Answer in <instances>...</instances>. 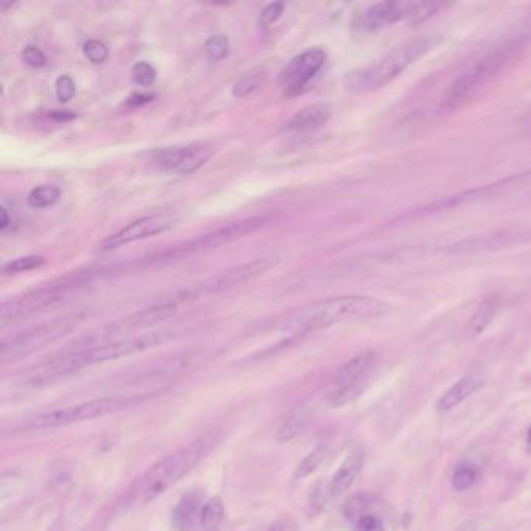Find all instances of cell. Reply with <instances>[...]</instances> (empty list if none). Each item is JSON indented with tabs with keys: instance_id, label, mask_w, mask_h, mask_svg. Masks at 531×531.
Here are the masks:
<instances>
[{
	"instance_id": "14",
	"label": "cell",
	"mask_w": 531,
	"mask_h": 531,
	"mask_svg": "<svg viewBox=\"0 0 531 531\" xmlns=\"http://www.w3.org/2000/svg\"><path fill=\"white\" fill-rule=\"evenodd\" d=\"M528 186H531V170L530 172L519 173V175L508 176L505 180L488 184V186L477 187V189L469 190V192H461V194L454 195V197L444 198V200L427 204L424 208L416 211V214L408 215V217L435 214V212L446 211V209L458 208V206H463V204L493 200V198L502 197V195L513 192V190L524 189V187Z\"/></svg>"
},
{
	"instance_id": "33",
	"label": "cell",
	"mask_w": 531,
	"mask_h": 531,
	"mask_svg": "<svg viewBox=\"0 0 531 531\" xmlns=\"http://www.w3.org/2000/svg\"><path fill=\"white\" fill-rule=\"evenodd\" d=\"M345 514L354 524L359 521L360 517L368 514V500L363 496H356L346 502Z\"/></svg>"
},
{
	"instance_id": "10",
	"label": "cell",
	"mask_w": 531,
	"mask_h": 531,
	"mask_svg": "<svg viewBox=\"0 0 531 531\" xmlns=\"http://www.w3.org/2000/svg\"><path fill=\"white\" fill-rule=\"evenodd\" d=\"M75 285H77L75 282H61V284L33 289L30 292L15 296V298L7 299L0 309V326L5 329L8 326H13V324L22 323V321H27L38 313L44 312L49 307L61 303Z\"/></svg>"
},
{
	"instance_id": "40",
	"label": "cell",
	"mask_w": 531,
	"mask_h": 531,
	"mask_svg": "<svg viewBox=\"0 0 531 531\" xmlns=\"http://www.w3.org/2000/svg\"><path fill=\"white\" fill-rule=\"evenodd\" d=\"M457 531H475V524L474 522H466Z\"/></svg>"
},
{
	"instance_id": "39",
	"label": "cell",
	"mask_w": 531,
	"mask_h": 531,
	"mask_svg": "<svg viewBox=\"0 0 531 531\" xmlns=\"http://www.w3.org/2000/svg\"><path fill=\"white\" fill-rule=\"evenodd\" d=\"M152 100V97H148V95H133L130 100H128V103L130 105H141V103H147Z\"/></svg>"
},
{
	"instance_id": "38",
	"label": "cell",
	"mask_w": 531,
	"mask_h": 531,
	"mask_svg": "<svg viewBox=\"0 0 531 531\" xmlns=\"http://www.w3.org/2000/svg\"><path fill=\"white\" fill-rule=\"evenodd\" d=\"M52 117L57 120H71L74 119L75 114L71 111H53Z\"/></svg>"
},
{
	"instance_id": "3",
	"label": "cell",
	"mask_w": 531,
	"mask_h": 531,
	"mask_svg": "<svg viewBox=\"0 0 531 531\" xmlns=\"http://www.w3.org/2000/svg\"><path fill=\"white\" fill-rule=\"evenodd\" d=\"M172 337L169 331L148 332L138 337L125 338L119 342L92 346V348H72L35 366L30 371L29 379L33 384H47L52 380L77 373L88 366L111 362V360L122 359V357L133 356L138 352L155 348V346L169 342Z\"/></svg>"
},
{
	"instance_id": "16",
	"label": "cell",
	"mask_w": 531,
	"mask_h": 531,
	"mask_svg": "<svg viewBox=\"0 0 531 531\" xmlns=\"http://www.w3.org/2000/svg\"><path fill=\"white\" fill-rule=\"evenodd\" d=\"M175 223V215L167 214V212L166 214L147 215V217H142V219L125 226L124 229H120L119 233L106 237L100 243L99 251L100 253H108V251L130 245V243L136 242V240L158 236V234L166 233L170 228H173Z\"/></svg>"
},
{
	"instance_id": "2",
	"label": "cell",
	"mask_w": 531,
	"mask_h": 531,
	"mask_svg": "<svg viewBox=\"0 0 531 531\" xmlns=\"http://www.w3.org/2000/svg\"><path fill=\"white\" fill-rule=\"evenodd\" d=\"M387 306L371 296H337L320 299L284 313L276 321V329L295 335L309 334L351 321L373 320L384 315Z\"/></svg>"
},
{
	"instance_id": "34",
	"label": "cell",
	"mask_w": 531,
	"mask_h": 531,
	"mask_svg": "<svg viewBox=\"0 0 531 531\" xmlns=\"http://www.w3.org/2000/svg\"><path fill=\"white\" fill-rule=\"evenodd\" d=\"M284 10V2H273V4H268L267 7L262 10L259 22H261L262 25L275 24V22L278 21L279 18H281L282 13H284Z\"/></svg>"
},
{
	"instance_id": "29",
	"label": "cell",
	"mask_w": 531,
	"mask_h": 531,
	"mask_svg": "<svg viewBox=\"0 0 531 531\" xmlns=\"http://www.w3.org/2000/svg\"><path fill=\"white\" fill-rule=\"evenodd\" d=\"M204 50L208 55L209 60L220 61L228 57L229 53V39L225 35H215L206 41Z\"/></svg>"
},
{
	"instance_id": "18",
	"label": "cell",
	"mask_w": 531,
	"mask_h": 531,
	"mask_svg": "<svg viewBox=\"0 0 531 531\" xmlns=\"http://www.w3.org/2000/svg\"><path fill=\"white\" fill-rule=\"evenodd\" d=\"M331 116L332 106L329 103H315L290 117L282 130L289 134L313 133L328 124Z\"/></svg>"
},
{
	"instance_id": "7",
	"label": "cell",
	"mask_w": 531,
	"mask_h": 531,
	"mask_svg": "<svg viewBox=\"0 0 531 531\" xmlns=\"http://www.w3.org/2000/svg\"><path fill=\"white\" fill-rule=\"evenodd\" d=\"M449 7L446 2L438 0H388L371 5L368 10L360 16L359 29L363 32H379L388 29L391 25L399 22H410L419 24L427 21L438 11Z\"/></svg>"
},
{
	"instance_id": "31",
	"label": "cell",
	"mask_w": 531,
	"mask_h": 531,
	"mask_svg": "<svg viewBox=\"0 0 531 531\" xmlns=\"http://www.w3.org/2000/svg\"><path fill=\"white\" fill-rule=\"evenodd\" d=\"M83 52H85L86 58L94 64L105 63L106 58L110 55V50L105 46V43L97 41V39L88 41L83 47Z\"/></svg>"
},
{
	"instance_id": "22",
	"label": "cell",
	"mask_w": 531,
	"mask_h": 531,
	"mask_svg": "<svg viewBox=\"0 0 531 531\" xmlns=\"http://www.w3.org/2000/svg\"><path fill=\"white\" fill-rule=\"evenodd\" d=\"M312 419V412L309 407L296 408L295 412L285 418L282 426L278 430V440L285 443V441L293 440L298 437L299 433H303Z\"/></svg>"
},
{
	"instance_id": "30",
	"label": "cell",
	"mask_w": 531,
	"mask_h": 531,
	"mask_svg": "<svg viewBox=\"0 0 531 531\" xmlns=\"http://www.w3.org/2000/svg\"><path fill=\"white\" fill-rule=\"evenodd\" d=\"M44 262H46V259L43 256L19 257L16 261L8 262L4 267V271L5 273H11V275L24 273V271H32L35 268L41 267Z\"/></svg>"
},
{
	"instance_id": "6",
	"label": "cell",
	"mask_w": 531,
	"mask_h": 531,
	"mask_svg": "<svg viewBox=\"0 0 531 531\" xmlns=\"http://www.w3.org/2000/svg\"><path fill=\"white\" fill-rule=\"evenodd\" d=\"M142 398H124V396H110V398L92 399L81 404L69 405V407L57 408L52 412L39 413L24 422L25 429L43 430L55 429V427L69 426L75 422L89 421V419L102 418V416L114 415L124 412L127 408L134 407Z\"/></svg>"
},
{
	"instance_id": "42",
	"label": "cell",
	"mask_w": 531,
	"mask_h": 531,
	"mask_svg": "<svg viewBox=\"0 0 531 531\" xmlns=\"http://www.w3.org/2000/svg\"><path fill=\"white\" fill-rule=\"evenodd\" d=\"M268 531H284V528L281 525H275V527H271Z\"/></svg>"
},
{
	"instance_id": "32",
	"label": "cell",
	"mask_w": 531,
	"mask_h": 531,
	"mask_svg": "<svg viewBox=\"0 0 531 531\" xmlns=\"http://www.w3.org/2000/svg\"><path fill=\"white\" fill-rule=\"evenodd\" d=\"M55 91H57V97L61 103L71 102L74 99L75 92H77V85H75V81L69 75H61V77L57 78V83H55Z\"/></svg>"
},
{
	"instance_id": "19",
	"label": "cell",
	"mask_w": 531,
	"mask_h": 531,
	"mask_svg": "<svg viewBox=\"0 0 531 531\" xmlns=\"http://www.w3.org/2000/svg\"><path fill=\"white\" fill-rule=\"evenodd\" d=\"M363 465H365V452L362 449L352 451L348 457L343 460L340 468L332 475L331 482L328 485V494L331 499L343 496L348 493L351 486L356 482L360 472H362Z\"/></svg>"
},
{
	"instance_id": "13",
	"label": "cell",
	"mask_w": 531,
	"mask_h": 531,
	"mask_svg": "<svg viewBox=\"0 0 531 531\" xmlns=\"http://www.w3.org/2000/svg\"><path fill=\"white\" fill-rule=\"evenodd\" d=\"M279 264L278 256H264L254 259L251 262L237 265V267L228 268V270L217 273L215 276L200 282L197 287H192L186 292L187 298H198V296L215 295V293L225 292V290L234 289L251 279L267 273L268 270Z\"/></svg>"
},
{
	"instance_id": "37",
	"label": "cell",
	"mask_w": 531,
	"mask_h": 531,
	"mask_svg": "<svg viewBox=\"0 0 531 531\" xmlns=\"http://www.w3.org/2000/svg\"><path fill=\"white\" fill-rule=\"evenodd\" d=\"M0 231H7L8 226L11 225L10 215H8L7 208L0 209Z\"/></svg>"
},
{
	"instance_id": "21",
	"label": "cell",
	"mask_w": 531,
	"mask_h": 531,
	"mask_svg": "<svg viewBox=\"0 0 531 531\" xmlns=\"http://www.w3.org/2000/svg\"><path fill=\"white\" fill-rule=\"evenodd\" d=\"M201 508L203 505H201L200 494L195 493V491L186 494L173 510V527L178 531L194 530L195 525L200 524Z\"/></svg>"
},
{
	"instance_id": "35",
	"label": "cell",
	"mask_w": 531,
	"mask_h": 531,
	"mask_svg": "<svg viewBox=\"0 0 531 531\" xmlns=\"http://www.w3.org/2000/svg\"><path fill=\"white\" fill-rule=\"evenodd\" d=\"M22 60L32 67H44L47 63V58L46 55H44L43 50L38 49V47L35 46L25 47V49L22 50Z\"/></svg>"
},
{
	"instance_id": "25",
	"label": "cell",
	"mask_w": 531,
	"mask_h": 531,
	"mask_svg": "<svg viewBox=\"0 0 531 531\" xmlns=\"http://www.w3.org/2000/svg\"><path fill=\"white\" fill-rule=\"evenodd\" d=\"M61 197V190L52 184L35 187L27 197V203L33 209H46L57 204Z\"/></svg>"
},
{
	"instance_id": "23",
	"label": "cell",
	"mask_w": 531,
	"mask_h": 531,
	"mask_svg": "<svg viewBox=\"0 0 531 531\" xmlns=\"http://www.w3.org/2000/svg\"><path fill=\"white\" fill-rule=\"evenodd\" d=\"M479 466L469 460H463L455 466L454 474H452V488L457 493H466L479 480Z\"/></svg>"
},
{
	"instance_id": "28",
	"label": "cell",
	"mask_w": 531,
	"mask_h": 531,
	"mask_svg": "<svg viewBox=\"0 0 531 531\" xmlns=\"http://www.w3.org/2000/svg\"><path fill=\"white\" fill-rule=\"evenodd\" d=\"M131 77H133L136 85L142 86V88H150L155 85L156 78H158V72L152 64L147 61H139L134 64L133 71H131Z\"/></svg>"
},
{
	"instance_id": "15",
	"label": "cell",
	"mask_w": 531,
	"mask_h": 531,
	"mask_svg": "<svg viewBox=\"0 0 531 531\" xmlns=\"http://www.w3.org/2000/svg\"><path fill=\"white\" fill-rule=\"evenodd\" d=\"M328 55L320 47L304 50L282 69L279 85L287 95L299 94L323 69Z\"/></svg>"
},
{
	"instance_id": "5",
	"label": "cell",
	"mask_w": 531,
	"mask_h": 531,
	"mask_svg": "<svg viewBox=\"0 0 531 531\" xmlns=\"http://www.w3.org/2000/svg\"><path fill=\"white\" fill-rule=\"evenodd\" d=\"M437 43L438 38L433 35L408 39L407 43H402L396 49L390 50L379 60L349 72L345 78L346 89L357 92V94H365V92L384 88L394 78H398L402 72L407 71L408 67L432 52Z\"/></svg>"
},
{
	"instance_id": "24",
	"label": "cell",
	"mask_w": 531,
	"mask_h": 531,
	"mask_svg": "<svg viewBox=\"0 0 531 531\" xmlns=\"http://www.w3.org/2000/svg\"><path fill=\"white\" fill-rule=\"evenodd\" d=\"M225 519V505L220 497H212L201 508L200 525L203 530L215 531Z\"/></svg>"
},
{
	"instance_id": "41",
	"label": "cell",
	"mask_w": 531,
	"mask_h": 531,
	"mask_svg": "<svg viewBox=\"0 0 531 531\" xmlns=\"http://www.w3.org/2000/svg\"><path fill=\"white\" fill-rule=\"evenodd\" d=\"M527 451L531 454V426L530 429H528L527 432Z\"/></svg>"
},
{
	"instance_id": "4",
	"label": "cell",
	"mask_w": 531,
	"mask_h": 531,
	"mask_svg": "<svg viewBox=\"0 0 531 531\" xmlns=\"http://www.w3.org/2000/svg\"><path fill=\"white\" fill-rule=\"evenodd\" d=\"M215 443L217 435L206 433L173 454L156 461L155 465L150 466L141 479L134 483L130 499L134 503H147L158 499L167 489L180 482L184 475L189 474L206 457Z\"/></svg>"
},
{
	"instance_id": "27",
	"label": "cell",
	"mask_w": 531,
	"mask_h": 531,
	"mask_svg": "<svg viewBox=\"0 0 531 531\" xmlns=\"http://www.w3.org/2000/svg\"><path fill=\"white\" fill-rule=\"evenodd\" d=\"M326 457H328V447L323 446V444L315 447V449H313V451L310 452L301 463H299L298 468H296V479H306V477H309L310 474H313V472L317 471V469L323 465V461L326 460Z\"/></svg>"
},
{
	"instance_id": "17",
	"label": "cell",
	"mask_w": 531,
	"mask_h": 531,
	"mask_svg": "<svg viewBox=\"0 0 531 531\" xmlns=\"http://www.w3.org/2000/svg\"><path fill=\"white\" fill-rule=\"evenodd\" d=\"M212 150L203 144L176 145L161 148L153 153V164L161 170H175L178 173L195 172L211 158Z\"/></svg>"
},
{
	"instance_id": "36",
	"label": "cell",
	"mask_w": 531,
	"mask_h": 531,
	"mask_svg": "<svg viewBox=\"0 0 531 531\" xmlns=\"http://www.w3.org/2000/svg\"><path fill=\"white\" fill-rule=\"evenodd\" d=\"M356 531H385L384 522L376 514H365L356 522Z\"/></svg>"
},
{
	"instance_id": "26",
	"label": "cell",
	"mask_w": 531,
	"mask_h": 531,
	"mask_svg": "<svg viewBox=\"0 0 531 531\" xmlns=\"http://www.w3.org/2000/svg\"><path fill=\"white\" fill-rule=\"evenodd\" d=\"M264 78V67H256V69H251V71L243 75L239 81H236V85H234L233 88L234 97H237V99H245V97H248V95L253 94V92L256 91L259 86H261Z\"/></svg>"
},
{
	"instance_id": "20",
	"label": "cell",
	"mask_w": 531,
	"mask_h": 531,
	"mask_svg": "<svg viewBox=\"0 0 531 531\" xmlns=\"http://www.w3.org/2000/svg\"><path fill=\"white\" fill-rule=\"evenodd\" d=\"M485 384L482 376L479 374L469 373L466 376L461 377L452 385L446 393L441 396L438 401V410L441 412H449L452 408L460 405L461 402H465L466 399L471 398L475 391L480 390L482 385Z\"/></svg>"
},
{
	"instance_id": "11",
	"label": "cell",
	"mask_w": 531,
	"mask_h": 531,
	"mask_svg": "<svg viewBox=\"0 0 531 531\" xmlns=\"http://www.w3.org/2000/svg\"><path fill=\"white\" fill-rule=\"evenodd\" d=\"M268 219L264 215H253L248 219L237 220V222L228 223L222 228L214 229L212 233L204 234L190 242L183 243L180 247L164 253V259H180V257L192 256V254L204 253V251L215 250L223 247L228 243L236 242L243 237L251 236L256 233L262 226L267 225Z\"/></svg>"
},
{
	"instance_id": "12",
	"label": "cell",
	"mask_w": 531,
	"mask_h": 531,
	"mask_svg": "<svg viewBox=\"0 0 531 531\" xmlns=\"http://www.w3.org/2000/svg\"><path fill=\"white\" fill-rule=\"evenodd\" d=\"M374 360V352H362L340 368L329 388L328 398L332 407H345L359 398L365 390L366 376L373 368Z\"/></svg>"
},
{
	"instance_id": "9",
	"label": "cell",
	"mask_w": 531,
	"mask_h": 531,
	"mask_svg": "<svg viewBox=\"0 0 531 531\" xmlns=\"http://www.w3.org/2000/svg\"><path fill=\"white\" fill-rule=\"evenodd\" d=\"M176 312L175 303H159L131 313L128 317L120 318L114 323L105 324L100 329H95L91 334L81 338L80 342L75 343L74 348H92V346L106 345V343L119 342L130 338L128 335L142 329L152 328L155 324L169 320Z\"/></svg>"
},
{
	"instance_id": "8",
	"label": "cell",
	"mask_w": 531,
	"mask_h": 531,
	"mask_svg": "<svg viewBox=\"0 0 531 531\" xmlns=\"http://www.w3.org/2000/svg\"><path fill=\"white\" fill-rule=\"evenodd\" d=\"M85 318V313H71L66 317L55 318V320L39 324L36 328L18 335L10 342H5L2 345V351H0V359L4 363L24 359L33 352L46 348L66 335L72 334L85 321Z\"/></svg>"
},
{
	"instance_id": "1",
	"label": "cell",
	"mask_w": 531,
	"mask_h": 531,
	"mask_svg": "<svg viewBox=\"0 0 531 531\" xmlns=\"http://www.w3.org/2000/svg\"><path fill=\"white\" fill-rule=\"evenodd\" d=\"M530 43L531 10L483 57L474 61L463 74H460V77L452 81L444 94V110L457 111L472 102L524 52Z\"/></svg>"
}]
</instances>
